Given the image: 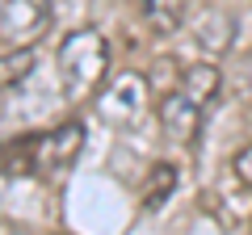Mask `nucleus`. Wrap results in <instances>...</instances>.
<instances>
[{
  "instance_id": "1",
  "label": "nucleus",
  "mask_w": 252,
  "mask_h": 235,
  "mask_svg": "<svg viewBox=\"0 0 252 235\" xmlns=\"http://www.w3.org/2000/svg\"><path fill=\"white\" fill-rule=\"evenodd\" d=\"M59 72L72 97H97L109 76V42L97 29H72L59 42Z\"/></svg>"
},
{
  "instance_id": "2",
  "label": "nucleus",
  "mask_w": 252,
  "mask_h": 235,
  "mask_svg": "<svg viewBox=\"0 0 252 235\" xmlns=\"http://www.w3.org/2000/svg\"><path fill=\"white\" fill-rule=\"evenodd\" d=\"M84 147V126L80 122H67V126H55L46 135L30 139L26 143V172H38V176H59L76 164Z\"/></svg>"
},
{
  "instance_id": "3",
  "label": "nucleus",
  "mask_w": 252,
  "mask_h": 235,
  "mask_svg": "<svg viewBox=\"0 0 252 235\" xmlns=\"http://www.w3.org/2000/svg\"><path fill=\"white\" fill-rule=\"evenodd\" d=\"M143 109H147V80L139 72H118L109 84H101V92H97L101 122L122 130V126H135L143 118Z\"/></svg>"
},
{
  "instance_id": "4",
  "label": "nucleus",
  "mask_w": 252,
  "mask_h": 235,
  "mask_svg": "<svg viewBox=\"0 0 252 235\" xmlns=\"http://www.w3.org/2000/svg\"><path fill=\"white\" fill-rule=\"evenodd\" d=\"M51 26V0H0V38L9 46H30Z\"/></svg>"
},
{
  "instance_id": "5",
  "label": "nucleus",
  "mask_w": 252,
  "mask_h": 235,
  "mask_svg": "<svg viewBox=\"0 0 252 235\" xmlns=\"http://www.w3.org/2000/svg\"><path fill=\"white\" fill-rule=\"evenodd\" d=\"M160 118H164V130H168L177 143H189L193 139V130L202 126V105L198 101H189L185 92H172V97L160 101Z\"/></svg>"
},
{
  "instance_id": "6",
  "label": "nucleus",
  "mask_w": 252,
  "mask_h": 235,
  "mask_svg": "<svg viewBox=\"0 0 252 235\" xmlns=\"http://www.w3.org/2000/svg\"><path fill=\"white\" fill-rule=\"evenodd\" d=\"M181 92L206 109L215 101V92H219V67L215 63H189L185 76H181Z\"/></svg>"
},
{
  "instance_id": "7",
  "label": "nucleus",
  "mask_w": 252,
  "mask_h": 235,
  "mask_svg": "<svg viewBox=\"0 0 252 235\" xmlns=\"http://www.w3.org/2000/svg\"><path fill=\"white\" fill-rule=\"evenodd\" d=\"M139 9H143V21L156 34H177L181 21H185V4L181 0H139Z\"/></svg>"
},
{
  "instance_id": "8",
  "label": "nucleus",
  "mask_w": 252,
  "mask_h": 235,
  "mask_svg": "<svg viewBox=\"0 0 252 235\" xmlns=\"http://www.w3.org/2000/svg\"><path fill=\"white\" fill-rule=\"evenodd\" d=\"M34 63H38L34 46H9V55H0V92H9L13 84H21L34 72Z\"/></svg>"
},
{
  "instance_id": "9",
  "label": "nucleus",
  "mask_w": 252,
  "mask_h": 235,
  "mask_svg": "<svg viewBox=\"0 0 252 235\" xmlns=\"http://www.w3.org/2000/svg\"><path fill=\"white\" fill-rule=\"evenodd\" d=\"M172 185H177V168H172V164H156L152 176H147V185H143V206L147 210L164 206V198L172 193Z\"/></svg>"
},
{
  "instance_id": "10",
  "label": "nucleus",
  "mask_w": 252,
  "mask_h": 235,
  "mask_svg": "<svg viewBox=\"0 0 252 235\" xmlns=\"http://www.w3.org/2000/svg\"><path fill=\"white\" fill-rule=\"evenodd\" d=\"M235 176H240L244 185H252V147H244V151L235 155Z\"/></svg>"
}]
</instances>
